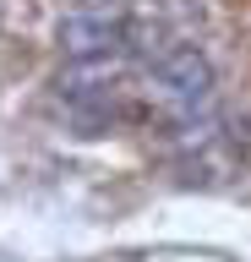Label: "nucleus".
<instances>
[{
    "mask_svg": "<svg viewBox=\"0 0 251 262\" xmlns=\"http://www.w3.org/2000/svg\"><path fill=\"white\" fill-rule=\"evenodd\" d=\"M126 38L120 28V16H99V11H71L60 22V49H66V60L87 66V60H109Z\"/></svg>",
    "mask_w": 251,
    "mask_h": 262,
    "instance_id": "f03ea898",
    "label": "nucleus"
},
{
    "mask_svg": "<svg viewBox=\"0 0 251 262\" xmlns=\"http://www.w3.org/2000/svg\"><path fill=\"white\" fill-rule=\"evenodd\" d=\"M153 82H158V93H164L180 115L208 110V98H213V66L202 60L191 44L164 49V55H158V66H153Z\"/></svg>",
    "mask_w": 251,
    "mask_h": 262,
    "instance_id": "f257e3e1",
    "label": "nucleus"
}]
</instances>
